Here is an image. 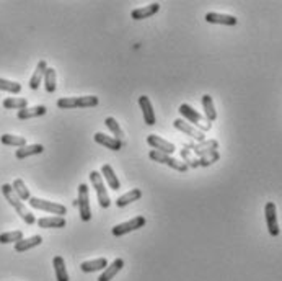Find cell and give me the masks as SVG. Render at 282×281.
Segmentation results:
<instances>
[{
	"label": "cell",
	"mask_w": 282,
	"mask_h": 281,
	"mask_svg": "<svg viewBox=\"0 0 282 281\" xmlns=\"http://www.w3.org/2000/svg\"><path fill=\"white\" fill-rule=\"evenodd\" d=\"M41 242H43V237L41 236L22 239V241H18L15 244V250H17V252H27L29 249H34V247H38V245H41Z\"/></svg>",
	"instance_id": "cell-23"
},
{
	"label": "cell",
	"mask_w": 282,
	"mask_h": 281,
	"mask_svg": "<svg viewBox=\"0 0 282 281\" xmlns=\"http://www.w3.org/2000/svg\"><path fill=\"white\" fill-rule=\"evenodd\" d=\"M219 152L217 151H214L211 152V154H207V156H204L201 160H199V165H202V167H207V165H211V163L214 162H217L219 160Z\"/></svg>",
	"instance_id": "cell-35"
},
{
	"label": "cell",
	"mask_w": 282,
	"mask_h": 281,
	"mask_svg": "<svg viewBox=\"0 0 282 281\" xmlns=\"http://www.w3.org/2000/svg\"><path fill=\"white\" fill-rule=\"evenodd\" d=\"M266 214V224H268V231L273 237L279 236V224H278V213H276V204L273 201H268L264 206Z\"/></svg>",
	"instance_id": "cell-9"
},
{
	"label": "cell",
	"mask_w": 282,
	"mask_h": 281,
	"mask_svg": "<svg viewBox=\"0 0 282 281\" xmlns=\"http://www.w3.org/2000/svg\"><path fill=\"white\" fill-rule=\"evenodd\" d=\"M141 196H142V191L139 190V188H134V190L127 191L126 195H122V196L117 198V200H116V206H117V208H124L126 204L141 200Z\"/></svg>",
	"instance_id": "cell-26"
},
{
	"label": "cell",
	"mask_w": 282,
	"mask_h": 281,
	"mask_svg": "<svg viewBox=\"0 0 282 281\" xmlns=\"http://www.w3.org/2000/svg\"><path fill=\"white\" fill-rule=\"evenodd\" d=\"M206 22L207 23H215V25H227V27H233V25H237L238 20L235 18L233 15L209 12V13H206Z\"/></svg>",
	"instance_id": "cell-13"
},
{
	"label": "cell",
	"mask_w": 282,
	"mask_h": 281,
	"mask_svg": "<svg viewBox=\"0 0 282 281\" xmlns=\"http://www.w3.org/2000/svg\"><path fill=\"white\" fill-rule=\"evenodd\" d=\"M0 90H2V92H10V94H20V92H22V85H20L18 82L0 79Z\"/></svg>",
	"instance_id": "cell-33"
},
{
	"label": "cell",
	"mask_w": 282,
	"mask_h": 281,
	"mask_svg": "<svg viewBox=\"0 0 282 281\" xmlns=\"http://www.w3.org/2000/svg\"><path fill=\"white\" fill-rule=\"evenodd\" d=\"M29 206L34 209H41V211L56 214V216H60V218H64V214H67V208H65L64 204L54 203V201H46V200H41V198H36V196L29 198Z\"/></svg>",
	"instance_id": "cell-4"
},
{
	"label": "cell",
	"mask_w": 282,
	"mask_h": 281,
	"mask_svg": "<svg viewBox=\"0 0 282 281\" xmlns=\"http://www.w3.org/2000/svg\"><path fill=\"white\" fill-rule=\"evenodd\" d=\"M147 144L152 146L153 151L163 152V154H168V156H171L173 152L176 151V147L173 146L171 142L162 139V137L157 136V134H148V136H147Z\"/></svg>",
	"instance_id": "cell-10"
},
{
	"label": "cell",
	"mask_w": 282,
	"mask_h": 281,
	"mask_svg": "<svg viewBox=\"0 0 282 281\" xmlns=\"http://www.w3.org/2000/svg\"><path fill=\"white\" fill-rule=\"evenodd\" d=\"M145 218L143 216H136V218H132L131 221H127V222H121V224H117V226L113 227V236L114 237H121V236H124V234H129L132 231H137V229H141L145 226Z\"/></svg>",
	"instance_id": "cell-7"
},
{
	"label": "cell",
	"mask_w": 282,
	"mask_h": 281,
	"mask_svg": "<svg viewBox=\"0 0 282 281\" xmlns=\"http://www.w3.org/2000/svg\"><path fill=\"white\" fill-rule=\"evenodd\" d=\"M158 10H160V3L153 2L147 7H142V8H136L131 12V17L134 20H145V18H150L152 15H155Z\"/></svg>",
	"instance_id": "cell-17"
},
{
	"label": "cell",
	"mask_w": 282,
	"mask_h": 281,
	"mask_svg": "<svg viewBox=\"0 0 282 281\" xmlns=\"http://www.w3.org/2000/svg\"><path fill=\"white\" fill-rule=\"evenodd\" d=\"M173 126H175L178 131H181L184 134H188L189 137H193L194 141H197V142L206 141V136H204L202 131H199L197 127H194L193 125H189V123H186L184 120H175L173 121Z\"/></svg>",
	"instance_id": "cell-11"
},
{
	"label": "cell",
	"mask_w": 282,
	"mask_h": 281,
	"mask_svg": "<svg viewBox=\"0 0 282 281\" xmlns=\"http://www.w3.org/2000/svg\"><path fill=\"white\" fill-rule=\"evenodd\" d=\"M101 177L105 178L113 191H116L121 188V183H119V180H117L116 173H114V170H113V167L110 165V163H105V165L101 167Z\"/></svg>",
	"instance_id": "cell-18"
},
{
	"label": "cell",
	"mask_w": 282,
	"mask_h": 281,
	"mask_svg": "<svg viewBox=\"0 0 282 281\" xmlns=\"http://www.w3.org/2000/svg\"><path fill=\"white\" fill-rule=\"evenodd\" d=\"M53 265H54V272H56V280L57 281H69V273H67V268H65V262L60 255L54 257Z\"/></svg>",
	"instance_id": "cell-24"
},
{
	"label": "cell",
	"mask_w": 282,
	"mask_h": 281,
	"mask_svg": "<svg viewBox=\"0 0 282 281\" xmlns=\"http://www.w3.org/2000/svg\"><path fill=\"white\" fill-rule=\"evenodd\" d=\"M139 106H141V110H142V116H143V121H145V125H148V126L155 125V123H157L155 111H153L152 101H150V98H148L147 95L139 96Z\"/></svg>",
	"instance_id": "cell-12"
},
{
	"label": "cell",
	"mask_w": 282,
	"mask_h": 281,
	"mask_svg": "<svg viewBox=\"0 0 282 281\" xmlns=\"http://www.w3.org/2000/svg\"><path fill=\"white\" fill-rule=\"evenodd\" d=\"M93 137L100 146H105L111 151H121L122 146H124V142L117 141L116 137H113V136H106V134H103V132H96Z\"/></svg>",
	"instance_id": "cell-15"
},
{
	"label": "cell",
	"mask_w": 282,
	"mask_h": 281,
	"mask_svg": "<svg viewBox=\"0 0 282 281\" xmlns=\"http://www.w3.org/2000/svg\"><path fill=\"white\" fill-rule=\"evenodd\" d=\"M106 267H108V260L105 257L96 258V260H88V262H84L80 265L84 273H95V272H100V270H105Z\"/></svg>",
	"instance_id": "cell-20"
},
{
	"label": "cell",
	"mask_w": 282,
	"mask_h": 281,
	"mask_svg": "<svg viewBox=\"0 0 282 281\" xmlns=\"http://www.w3.org/2000/svg\"><path fill=\"white\" fill-rule=\"evenodd\" d=\"M46 70H48V64H46V61H39L38 65H36V70H34L33 77L29 79V89H31V90H38L39 89L41 82H43V79H44Z\"/></svg>",
	"instance_id": "cell-19"
},
{
	"label": "cell",
	"mask_w": 282,
	"mask_h": 281,
	"mask_svg": "<svg viewBox=\"0 0 282 281\" xmlns=\"http://www.w3.org/2000/svg\"><path fill=\"white\" fill-rule=\"evenodd\" d=\"M219 147V142L217 141H204V142H197V144H188L186 149H193L194 152H196L197 156H207L211 154V152L217 151Z\"/></svg>",
	"instance_id": "cell-14"
},
{
	"label": "cell",
	"mask_w": 282,
	"mask_h": 281,
	"mask_svg": "<svg viewBox=\"0 0 282 281\" xmlns=\"http://www.w3.org/2000/svg\"><path fill=\"white\" fill-rule=\"evenodd\" d=\"M0 142L5 146H15V147H23L27 146V139L22 136H13V134H3L0 136Z\"/></svg>",
	"instance_id": "cell-31"
},
{
	"label": "cell",
	"mask_w": 282,
	"mask_h": 281,
	"mask_svg": "<svg viewBox=\"0 0 282 281\" xmlns=\"http://www.w3.org/2000/svg\"><path fill=\"white\" fill-rule=\"evenodd\" d=\"M181 157H183V159L184 160H186V162H184V163H186V165L189 167V165H191V167H199V160H196V159H193V157L191 156H189V152H188V149H183L181 151Z\"/></svg>",
	"instance_id": "cell-36"
},
{
	"label": "cell",
	"mask_w": 282,
	"mask_h": 281,
	"mask_svg": "<svg viewBox=\"0 0 282 281\" xmlns=\"http://www.w3.org/2000/svg\"><path fill=\"white\" fill-rule=\"evenodd\" d=\"M38 226L43 227V229H60V227H65V219L60 218V216H51V218H41L38 219Z\"/></svg>",
	"instance_id": "cell-21"
},
{
	"label": "cell",
	"mask_w": 282,
	"mask_h": 281,
	"mask_svg": "<svg viewBox=\"0 0 282 281\" xmlns=\"http://www.w3.org/2000/svg\"><path fill=\"white\" fill-rule=\"evenodd\" d=\"M90 182L93 185L95 191H96V196H98V204L101 208H110L111 206V200H110V195L106 191V187H105V182H103V177L100 175V172H91L90 173Z\"/></svg>",
	"instance_id": "cell-5"
},
{
	"label": "cell",
	"mask_w": 282,
	"mask_h": 281,
	"mask_svg": "<svg viewBox=\"0 0 282 281\" xmlns=\"http://www.w3.org/2000/svg\"><path fill=\"white\" fill-rule=\"evenodd\" d=\"M13 191L17 193V196L20 198L22 201H29V198H31V195H29V190L27 188V185H25V182L22 180V178H17V180L13 182Z\"/></svg>",
	"instance_id": "cell-29"
},
{
	"label": "cell",
	"mask_w": 282,
	"mask_h": 281,
	"mask_svg": "<svg viewBox=\"0 0 282 281\" xmlns=\"http://www.w3.org/2000/svg\"><path fill=\"white\" fill-rule=\"evenodd\" d=\"M23 239V232L22 231H12V232H3L0 234V244H17L18 241Z\"/></svg>",
	"instance_id": "cell-34"
},
{
	"label": "cell",
	"mask_w": 282,
	"mask_h": 281,
	"mask_svg": "<svg viewBox=\"0 0 282 281\" xmlns=\"http://www.w3.org/2000/svg\"><path fill=\"white\" fill-rule=\"evenodd\" d=\"M3 108L8 110H25L28 108V100L27 98H7L3 100Z\"/></svg>",
	"instance_id": "cell-32"
},
{
	"label": "cell",
	"mask_w": 282,
	"mask_h": 281,
	"mask_svg": "<svg viewBox=\"0 0 282 281\" xmlns=\"http://www.w3.org/2000/svg\"><path fill=\"white\" fill-rule=\"evenodd\" d=\"M44 151V147L41 144H31V146H23L20 147V149H17V159H27V157L29 156H36V154H41V152Z\"/></svg>",
	"instance_id": "cell-25"
},
{
	"label": "cell",
	"mask_w": 282,
	"mask_h": 281,
	"mask_svg": "<svg viewBox=\"0 0 282 281\" xmlns=\"http://www.w3.org/2000/svg\"><path fill=\"white\" fill-rule=\"evenodd\" d=\"M48 108L44 105H38V106H33V108H25V110H20L17 116L18 120H31V118H38V116H44Z\"/></svg>",
	"instance_id": "cell-22"
},
{
	"label": "cell",
	"mask_w": 282,
	"mask_h": 281,
	"mask_svg": "<svg viewBox=\"0 0 282 281\" xmlns=\"http://www.w3.org/2000/svg\"><path fill=\"white\" fill-rule=\"evenodd\" d=\"M122 267H124V260H122V258H116L114 262H113L111 265H108V267L105 268V272L100 275L98 281H111L117 273L121 272Z\"/></svg>",
	"instance_id": "cell-16"
},
{
	"label": "cell",
	"mask_w": 282,
	"mask_h": 281,
	"mask_svg": "<svg viewBox=\"0 0 282 281\" xmlns=\"http://www.w3.org/2000/svg\"><path fill=\"white\" fill-rule=\"evenodd\" d=\"M106 126H108V129H110L111 132H113V137H116L117 141H121V142H124V137H126V134H124V131H122V127L119 126V123H117L114 118H106Z\"/></svg>",
	"instance_id": "cell-30"
},
{
	"label": "cell",
	"mask_w": 282,
	"mask_h": 281,
	"mask_svg": "<svg viewBox=\"0 0 282 281\" xmlns=\"http://www.w3.org/2000/svg\"><path fill=\"white\" fill-rule=\"evenodd\" d=\"M77 206L80 209V218L82 221H90L91 211H90V195H88V185L82 183L79 187V198H77Z\"/></svg>",
	"instance_id": "cell-6"
},
{
	"label": "cell",
	"mask_w": 282,
	"mask_h": 281,
	"mask_svg": "<svg viewBox=\"0 0 282 281\" xmlns=\"http://www.w3.org/2000/svg\"><path fill=\"white\" fill-rule=\"evenodd\" d=\"M98 96H65V98L57 100V108L60 110H72V108H93L98 105Z\"/></svg>",
	"instance_id": "cell-2"
},
{
	"label": "cell",
	"mask_w": 282,
	"mask_h": 281,
	"mask_svg": "<svg viewBox=\"0 0 282 281\" xmlns=\"http://www.w3.org/2000/svg\"><path fill=\"white\" fill-rule=\"evenodd\" d=\"M2 193H3L5 200L8 201L10 206H13V208H15V211H17L18 216L22 218L23 221L28 224V226H33V224L36 222L34 214H31V211H29V209L23 204V201L17 196V193L13 191L12 185H8V183H5V185H2Z\"/></svg>",
	"instance_id": "cell-1"
},
{
	"label": "cell",
	"mask_w": 282,
	"mask_h": 281,
	"mask_svg": "<svg viewBox=\"0 0 282 281\" xmlns=\"http://www.w3.org/2000/svg\"><path fill=\"white\" fill-rule=\"evenodd\" d=\"M202 106H204V115L209 123H212L217 120V111L214 108V100L211 95H204L202 96Z\"/></svg>",
	"instance_id": "cell-27"
},
{
	"label": "cell",
	"mask_w": 282,
	"mask_h": 281,
	"mask_svg": "<svg viewBox=\"0 0 282 281\" xmlns=\"http://www.w3.org/2000/svg\"><path fill=\"white\" fill-rule=\"evenodd\" d=\"M56 80H57L56 69L48 67V70H46V74H44V89H46L48 94H54V92H56V87H57Z\"/></svg>",
	"instance_id": "cell-28"
},
{
	"label": "cell",
	"mask_w": 282,
	"mask_h": 281,
	"mask_svg": "<svg viewBox=\"0 0 282 281\" xmlns=\"http://www.w3.org/2000/svg\"><path fill=\"white\" fill-rule=\"evenodd\" d=\"M148 157L153 160V162H158V163H165V165L175 168V170L178 172H186L188 170V165L181 160L178 159H173L171 156L168 154H163V152H158V151H150V154H148Z\"/></svg>",
	"instance_id": "cell-8"
},
{
	"label": "cell",
	"mask_w": 282,
	"mask_h": 281,
	"mask_svg": "<svg viewBox=\"0 0 282 281\" xmlns=\"http://www.w3.org/2000/svg\"><path fill=\"white\" fill-rule=\"evenodd\" d=\"M179 115H181L186 121H189V125L193 123L194 126H197L199 131H201V129L202 131L211 129V123H209L207 120H204V116L201 113H197V111L194 110L193 106H189L188 103L179 105Z\"/></svg>",
	"instance_id": "cell-3"
}]
</instances>
